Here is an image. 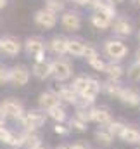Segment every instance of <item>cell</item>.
<instances>
[{
  "label": "cell",
  "instance_id": "1",
  "mask_svg": "<svg viewBox=\"0 0 140 149\" xmlns=\"http://www.w3.org/2000/svg\"><path fill=\"white\" fill-rule=\"evenodd\" d=\"M47 118H49L47 111H43V109L38 108V109H30V111H26L21 116L19 123H21L23 130H26V132H38L42 127H45Z\"/></svg>",
  "mask_w": 140,
  "mask_h": 149
},
{
  "label": "cell",
  "instance_id": "2",
  "mask_svg": "<svg viewBox=\"0 0 140 149\" xmlns=\"http://www.w3.org/2000/svg\"><path fill=\"white\" fill-rule=\"evenodd\" d=\"M0 111L5 116V120H16V121H19L21 116L26 113V109H24V106H23L21 101H17L14 97H7V99L0 101Z\"/></svg>",
  "mask_w": 140,
  "mask_h": 149
},
{
  "label": "cell",
  "instance_id": "3",
  "mask_svg": "<svg viewBox=\"0 0 140 149\" xmlns=\"http://www.w3.org/2000/svg\"><path fill=\"white\" fill-rule=\"evenodd\" d=\"M104 52L112 59V61H123L128 56V47L125 45V42L116 40V38H109L104 43Z\"/></svg>",
  "mask_w": 140,
  "mask_h": 149
},
{
  "label": "cell",
  "instance_id": "4",
  "mask_svg": "<svg viewBox=\"0 0 140 149\" xmlns=\"http://www.w3.org/2000/svg\"><path fill=\"white\" fill-rule=\"evenodd\" d=\"M45 40L42 37H28L24 42V50L28 56L35 57V61H43L45 57Z\"/></svg>",
  "mask_w": 140,
  "mask_h": 149
},
{
  "label": "cell",
  "instance_id": "5",
  "mask_svg": "<svg viewBox=\"0 0 140 149\" xmlns=\"http://www.w3.org/2000/svg\"><path fill=\"white\" fill-rule=\"evenodd\" d=\"M50 68H52V76H54L57 81H66V80H69L71 74H73V66H71V63L66 61V59H61V57L50 61Z\"/></svg>",
  "mask_w": 140,
  "mask_h": 149
},
{
  "label": "cell",
  "instance_id": "6",
  "mask_svg": "<svg viewBox=\"0 0 140 149\" xmlns=\"http://www.w3.org/2000/svg\"><path fill=\"white\" fill-rule=\"evenodd\" d=\"M9 83L14 85V87H24L28 81H30V70L24 66V64H16L9 70Z\"/></svg>",
  "mask_w": 140,
  "mask_h": 149
},
{
  "label": "cell",
  "instance_id": "7",
  "mask_svg": "<svg viewBox=\"0 0 140 149\" xmlns=\"http://www.w3.org/2000/svg\"><path fill=\"white\" fill-rule=\"evenodd\" d=\"M33 19H35V24L36 26H40V28H43V30H52L55 24H57V14H54V12H50L49 9H40V10H36L35 16H33Z\"/></svg>",
  "mask_w": 140,
  "mask_h": 149
},
{
  "label": "cell",
  "instance_id": "8",
  "mask_svg": "<svg viewBox=\"0 0 140 149\" xmlns=\"http://www.w3.org/2000/svg\"><path fill=\"white\" fill-rule=\"evenodd\" d=\"M61 24L66 31H78L81 28V16L76 10H64L61 16Z\"/></svg>",
  "mask_w": 140,
  "mask_h": 149
},
{
  "label": "cell",
  "instance_id": "9",
  "mask_svg": "<svg viewBox=\"0 0 140 149\" xmlns=\"http://www.w3.org/2000/svg\"><path fill=\"white\" fill-rule=\"evenodd\" d=\"M23 45L21 40L16 37H3L2 38V43H0V50L5 54V56H17L21 50H23Z\"/></svg>",
  "mask_w": 140,
  "mask_h": 149
},
{
  "label": "cell",
  "instance_id": "10",
  "mask_svg": "<svg viewBox=\"0 0 140 149\" xmlns=\"http://www.w3.org/2000/svg\"><path fill=\"white\" fill-rule=\"evenodd\" d=\"M59 104H61V99L54 90H45L38 95V108L43 109V111H49V109H52Z\"/></svg>",
  "mask_w": 140,
  "mask_h": 149
},
{
  "label": "cell",
  "instance_id": "11",
  "mask_svg": "<svg viewBox=\"0 0 140 149\" xmlns=\"http://www.w3.org/2000/svg\"><path fill=\"white\" fill-rule=\"evenodd\" d=\"M119 101L128 108H137L140 106V90L135 87H125L119 95Z\"/></svg>",
  "mask_w": 140,
  "mask_h": 149
},
{
  "label": "cell",
  "instance_id": "12",
  "mask_svg": "<svg viewBox=\"0 0 140 149\" xmlns=\"http://www.w3.org/2000/svg\"><path fill=\"white\" fill-rule=\"evenodd\" d=\"M68 40L69 38L62 37V35H54V37L47 42V47H49V50L52 54L64 56V54H68Z\"/></svg>",
  "mask_w": 140,
  "mask_h": 149
},
{
  "label": "cell",
  "instance_id": "13",
  "mask_svg": "<svg viewBox=\"0 0 140 149\" xmlns=\"http://www.w3.org/2000/svg\"><path fill=\"white\" fill-rule=\"evenodd\" d=\"M111 28H112V33L118 37H130L133 33V24L128 21V17H116Z\"/></svg>",
  "mask_w": 140,
  "mask_h": 149
},
{
  "label": "cell",
  "instance_id": "14",
  "mask_svg": "<svg viewBox=\"0 0 140 149\" xmlns=\"http://www.w3.org/2000/svg\"><path fill=\"white\" fill-rule=\"evenodd\" d=\"M31 74L35 76L36 80L40 81H45L49 76H52V68H50V63L49 61H35L33 66H31Z\"/></svg>",
  "mask_w": 140,
  "mask_h": 149
},
{
  "label": "cell",
  "instance_id": "15",
  "mask_svg": "<svg viewBox=\"0 0 140 149\" xmlns=\"http://www.w3.org/2000/svg\"><path fill=\"white\" fill-rule=\"evenodd\" d=\"M100 92H102V83H100L99 80H95V78H92V76H90L88 85H87L85 92L81 94V97H83L85 101H88L90 104H94V102H95V99H97V95H99Z\"/></svg>",
  "mask_w": 140,
  "mask_h": 149
},
{
  "label": "cell",
  "instance_id": "16",
  "mask_svg": "<svg viewBox=\"0 0 140 149\" xmlns=\"http://www.w3.org/2000/svg\"><path fill=\"white\" fill-rule=\"evenodd\" d=\"M57 95H59V99L62 101V102H68V104H76L78 102V99H80V94H76L73 88H71V85H57L55 87V90H54Z\"/></svg>",
  "mask_w": 140,
  "mask_h": 149
},
{
  "label": "cell",
  "instance_id": "17",
  "mask_svg": "<svg viewBox=\"0 0 140 149\" xmlns=\"http://www.w3.org/2000/svg\"><path fill=\"white\" fill-rule=\"evenodd\" d=\"M123 85L118 81V80H105L102 81V92H104L107 97H112V99H119V95H121V92H123Z\"/></svg>",
  "mask_w": 140,
  "mask_h": 149
},
{
  "label": "cell",
  "instance_id": "18",
  "mask_svg": "<svg viewBox=\"0 0 140 149\" xmlns=\"http://www.w3.org/2000/svg\"><path fill=\"white\" fill-rule=\"evenodd\" d=\"M111 121H112V116L105 108H92V123H97L100 127H107Z\"/></svg>",
  "mask_w": 140,
  "mask_h": 149
},
{
  "label": "cell",
  "instance_id": "19",
  "mask_svg": "<svg viewBox=\"0 0 140 149\" xmlns=\"http://www.w3.org/2000/svg\"><path fill=\"white\" fill-rule=\"evenodd\" d=\"M87 49V42L81 38H69L68 40V54L73 57H83Z\"/></svg>",
  "mask_w": 140,
  "mask_h": 149
},
{
  "label": "cell",
  "instance_id": "20",
  "mask_svg": "<svg viewBox=\"0 0 140 149\" xmlns=\"http://www.w3.org/2000/svg\"><path fill=\"white\" fill-rule=\"evenodd\" d=\"M119 139L128 146H135V144L140 142V130L133 125H126V128H125V132Z\"/></svg>",
  "mask_w": 140,
  "mask_h": 149
},
{
  "label": "cell",
  "instance_id": "21",
  "mask_svg": "<svg viewBox=\"0 0 140 149\" xmlns=\"http://www.w3.org/2000/svg\"><path fill=\"white\" fill-rule=\"evenodd\" d=\"M112 21H114V19H111L109 16H105L102 12H97V10H95V12L92 14V17H90V23H92L97 30H100V31L111 28V26H112Z\"/></svg>",
  "mask_w": 140,
  "mask_h": 149
},
{
  "label": "cell",
  "instance_id": "22",
  "mask_svg": "<svg viewBox=\"0 0 140 149\" xmlns=\"http://www.w3.org/2000/svg\"><path fill=\"white\" fill-rule=\"evenodd\" d=\"M94 139H95V142L100 144V146H111L116 137L109 132L107 127H99V128L94 132Z\"/></svg>",
  "mask_w": 140,
  "mask_h": 149
},
{
  "label": "cell",
  "instance_id": "23",
  "mask_svg": "<svg viewBox=\"0 0 140 149\" xmlns=\"http://www.w3.org/2000/svg\"><path fill=\"white\" fill-rule=\"evenodd\" d=\"M104 73L107 74V78L109 80H121L123 78V74H125V70H123V66L119 64V63H116V61H111V63H107L105 64V70Z\"/></svg>",
  "mask_w": 140,
  "mask_h": 149
},
{
  "label": "cell",
  "instance_id": "24",
  "mask_svg": "<svg viewBox=\"0 0 140 149\" xmlns=\"http://www.w3.org/2000/svg\"><path fill=\"white\" fill-rule=\"evenodd\" d=\"M5 146H9V148H12V149L24 148V146H26V135H24V132H23V130H21V132L12 130L10 139H9V142H7Z\"/></svg>",
  "mask_w": 140,
  "mask_h": 149
},
{
  "label": "cell",
  "instance_id": "25",
  "mask_svg": "<svg viewBox=\"0 0 140 149\" xmlns=\"http://www.w3.org/2000/svg\"><path fill=\"white\" fill-rule=\"evenodd\" d=\"M88 80H90V76H87V74H78V76L73 78V81H71V88H73L76 94L81 95V94L85 92L87 85H88Z\"/></svg>",
  "mask_w": 140,
  "mask_h": 149
},
{
  "label": "cell",
  "instance_id": "26",
  "mask_svg": "<svg viewBox=\"0 0 140 149\" xmlns=\"http://www.w3.org/2000/svg\"><path fill=\"white\" fill-rule=\"evenodd\" d=\"M47 114H49V118L54 120L55 123H64V121L68 120V113H66V109H64L61 104L55 106V108H52V109H49Z\"/></svg>",
  "mask_w": 140,
  "mask_h": 149
},
{
  "label": "cell",
  "instance_id": "27",
  "mask_svg": "<svg viewBox=\"0 0 140 149\" xmlns=\"http://www.w3.org/2000/svg\"><path fill=\"white\" fill-rule=\"evenodd\" d=\"M24 132V135H26V146L24 148L28 149H36L42 146V137L36 134V132H26V130H23Z\"/></svg>",
  "mask_w": 140,
  "mask_h": 149
},
{
  "label": "cell",
  "instance_id": "28",
  "mask_svg": "<svg viewBox=\"0 0 140 149\" xmlns=\"http://www.w3.org/2000/svg\"><path fill=\"white\" fill-rule=\"evenodd\" d=\"M94 9H95L97 12H102L105 16H109L111 19H116V9H114V5L109 3V2H99Z\"/></svg>",
  "mask_w": 140,
  "mask_h": 149
},
{
  "label": "cell",
  "instance_id": "29",
  "mask_svg": "<svg viewBox=\"0 0 140 149\" xmlns=\"http://www.w3.org/2000/svg\"><path fill=\"white\" fill-rule=\"evenodd\" d=\"M107 128H109V132L114 135V137H121L123 135V132H125V128H126V125L125 123H121V121H118V120H112L109 125H107Z\"/></svg>",
  "mask_w": 140,
  "mask_h": 149
},
{
  "label": "cell",
  "instance_id": "30",
  "mask_svg": "<svg viewBox=\"0 0 140 149\" xmlns=\"http://www.w3.org/2000/svg\"><path fill=\"white\" fill-rule=\"evenodd\" d=\"M68 125H69L71 130H74V132H80V134H83V132H87V123L85 121H81L80 118H76V116H73L68 120Z\"/></svg>",
  "mask_w": 140,
  "mask_h": 149
},
{
  "label": "cell",
  "instance_id": "31",
  "mask_svg": "<svg viewBox=\"0 0 140 149\" xmlns=\"http://www.w3.org/2000/svg\"><path fill=\"white\" fill-rule=\"evenodd\" d=\"M45 9H49L54 14L64 12V2L62 0H45Z\"/></svg>",
  "mask_w": 140,
  "mask_h": 149
},
{
  "label": "cell",
  "instance_id": "32",
  "mask_svg": "<svg viewBox=\"0 0 140 149\" xmlns=\"http://www.w3.org/2000/svg\"><path fill=\"white\" fill-rule=\"evenodd\" d=\"M126 74H128L130 80H133V81H140V63L139 61H135V63H132V64L128 66Z\"/></svg>",
  "mask_w": 140,
  "mask_h": 149
},
{
  "label": "cell",
  "instance_id": "33",
  "mask_svg": "<svg viewBox=\"0 0 140 149\" xmlns=\"http://www.w3.org/2000/svg\"><path fill=\"white\" fill-rule=\"evenodd\" d=\"M76 118H80L81 121H85L87 125L92 121V108H76V113H74Z\"/></svg>",
  "mask_w": 140,
  "mask_h": 149
},
{
  "label": "cell",
  "instance_id": "34",
  "mask_svg": "<svg viewBox=\"0 0 140 149\" xmlns=\"http://www.w3.org/2000/svg\"><path fill=\"white\" fill-rule=\"evenodd\" d=\"M95 57H99V52H97V47H95V45H92V43H87V49H85V54H83V59H85L87 63H90V61H94Z\"/></svg>",
  "mask_w": 140,
  "mask_h": 149
},
{
  "label": "cell",
  "instance_id": "35",
  "mask_svg": "<svg viewBox=\"0 0 140 149\" xmlns=\"http://www.w3.org/2000/svg\"><path fill=\"white\" fill-rule=\"evenodd\" d=\"M105 64H107V63H104V61H102V57H100V56H99V57H95L94 61H90V63H88V66H90L94 71H99V73H100V71L104 73Z\"/></svg>",
  "mask_w": 140,
  "mask_h": 149
},
{
  "label": "cell",
  "instance_id": "36",
  "mask_svg": "<svg viewBox=\"0 0 140 149\" xmlns=\"http://www.w3.org/2000/svg\"><path fill=\"white\" fill-rule=\"evenodd\" d=\"M54 134H57V135H69L71 128L69 125H64V123H54Z\"/></svg>",
  "mask_w": 140,
  "mask_h": 149
},
{
  "label": "cell",
  "instance_id": "37",
  "mask_svg": "<svg viewBox=\"0 0 140 149\" xmlns=\"http://www.w3.org/2000/svg\"><path fill=\"white\" fill-rule=\"evenodd\" d=\"M10 134H12L10 128H7L5 125H0V142H2V144H7V142H9Z\"/></svg>",
  "mask_w": 140,
  "mask_h": 149
},
{
  "label": "cell",
  "instance_id": "38",
  "mask_svg": "<svg viewBox=\"0 0 140 149\" xmlns=\"http://www.w3.org/2000/svg\"><path fill=\"white\" fill-rule=\"evenodd\" d=\"M9 80H10V76H9V70H7L5 66L0 64V85L9 83Z\"/></svg>",
  "mask_w": 140,
  "mask_h": 149
},
{
  "label": "cell",
  "instance_id": "39",
  "mask_svg": "<svg viewBox=\"0 0 140 149\" xmlns=\"http://www.w3.org/2000/svg\"><path fill=\"white\" fill-rule=\"evenodd\" d=\"M71 148H73V149H90V148H88V144H87L85 141H76V142H73V144H71Z\"/></svg>",
  "mask_w": 140,
  "mask_h": 149
},
{
  "label": "cell",
  "instance_id": "40",
  "mask_svg": "<svg viewBox=\"0 0 140 149\" xmlns=\"http://www.w3.org/2000/svg\"><path fill=\"white\" fill-rule=\"evenodd\" d=\"M99 2H100V0H83V5H87V7H95Z\"/></svg>",
  "mask_w": 140,
  "mask_h": 149
},
{
  "label": "cell",
  "instance_id": "41",
  "mask_svg": "<svg viewBox=\"0 0 140 149\" xmlns=\"http://www.w3.org/2000/svg\"><path fill=\"white\" fill-rule=\"evenodd\" d=\"M55 149H73V148H71L69 144H61V146H57Z\"/></svg>",
  "mask_w": 140,
  "mask_h": 149
},
{
  "label": "cell",
  "instance_id": "42",
  "mask_svg": "<svg viewBox=\"0 0 140 149\" xmlns=\"http://www.w3.org/2000/svg\"><path fill=\"white\" fill-rule=\"evenodd\" d=\"M0 125H5V116L2 114V111H0Z\"/></svg>",
  "mask_w": 140,
  "mask_h": 149
},
{
  "label": "cell",
  "instance_id": "43",
  "mask_svg": "<svg viewBox=\"0 0 140 149\" xmlns=\"http://www.w3.org/2000/svg\"><path fill=\"white\" fill-rule=\"evenodd\" d=\"M73 3H76V5H83V0H69Z\"/></svg>",
  "mask_w": 140,
  "mask_h": 149
},
{
  "label": "cell",
  "instance_id": "44",
  "mask_svg": "<svg viewBox=\"0 0 140 149\" xmlns=\"http://www.w3.org/2000/svg\"><path fill=\"white\" fill-rule=\"evenodd\" d=\"M132 3H133L135 7H139V9H140V0H132Z\"/></svg>",
  "mask_w": 140,
  "mask_h": 149
},
{
  "label": "cell",
  "instance_id": "45",
  "mask_svg": "<svg viewBox=\"0 0 140 149\" xmlns=\"http://www.w3.org/2000/svg\"><path fill=\"white\" fill-rule=\"evenodd\" d=\"M7 5V0H0V9H3Z\"/></svg>",
  "mask_w": 140,
  "mask_h": 149
},
{
  "label": "cell",
  "instance_id": "46",
  "mask_svg": "<svg viewBox=\"0 0 140 149\" xmlns=\"http://www.w3.org/2000/svg\"><path fill=\"white\" fill-rule=\"evenodd\" d=\"M123 0H109V3H112V5H116V3H121Z\"/></svg>",
  "mask_w": 140,
  "mask_h": 149
},
{
  "label": "cell",
  "instance_id": "47",
  "mask_svg": "<svg viewBox=\"0 0 140 149\" xmlns=\"http://www.w3.org/2000/svg\"><path fill=\"white\" fill-rule=\"evenodd\" d=\"M137 61H139V63H140V49H139V50H137Z\"/></svg>",
  "mask_w": 140,
  "mask_h": 149
},
{
  "label": "cell",
  "instance_id": "48",
  "mask_svg": "<svg viewBox=\"0 0 140 149\" xmlns=\"http://www.w3.org/2000/svg\"><path fill=\"white\" fill-rule=\"evenodd\" d=\"M36 149H47V148H43V146H40V148H36Z\"/></svg>",
  "mask_w": 140,
  "mask_h": 149
},
{
  "label": "cell",
  "instance_id": "49",
  "mask_svg": "<svg viewBox=\"0 0 140 149\" xmlns=\"http://www.w3.org/2000/svg\"><path fill=\"white\" fill-rule=\"evenodd\" d=\"M137 37H139V40H140V31H139V35H137Z\"/></svg>",
  "mask_w": 140,
  "mask_h": 149
},
{
  "label": "cell",
  "instance_id": "50",
  "mask_svg": "<svg viewBox=\"0 0 140 149\" xmlns=\"http://www.w3.org/2000/svg\"><path fill=\"white\" fill-rule=\"evenodd\" d=\"M0 43H2V38H0Z\"/></svg>",
  "mask_w": 140,
  "mask_h": 149
},
{
  "label": "cell",
  "instance_id": "51",
  "mask_svg": "<svg viewBox=\"0 0 140 149\" xmlns=\"http://www.w3.org/2000/svg\"><path fill=\"white\" fill-rule=\"evenodd\" d=\"M139 148H140V142H139Z\"/></svg>",
  "mask_w": 140,
  "mask_h": 149
},
{
  "label": "cell",
  "instance_id": "52",
  "mask_svg": "<svg viewBox=\"0 0 140 149\" xmlns=\"http://www.w3.org/2000/svg\"><path fill=\"white\" fill-rule=\"evenodd\" d=\"M0 23H2V21H0Z\"/></svg>",
  "mask_w": 140,
  "mask_h": 149
},
{
  "label": "cell",
  "instance_id": "53",
  "mask_svg": "<svg viewBox=\"0 0 140 149\" xmlns=\"http://www.w3.org/2000/svg\"><path fill=\"white\" fill-rule=\"evenodd\" d=\"M139 108H140V106H139Z\"/></svg>",
  "mask_w": 140,
  "mask_h": 149
}]
</instances>
